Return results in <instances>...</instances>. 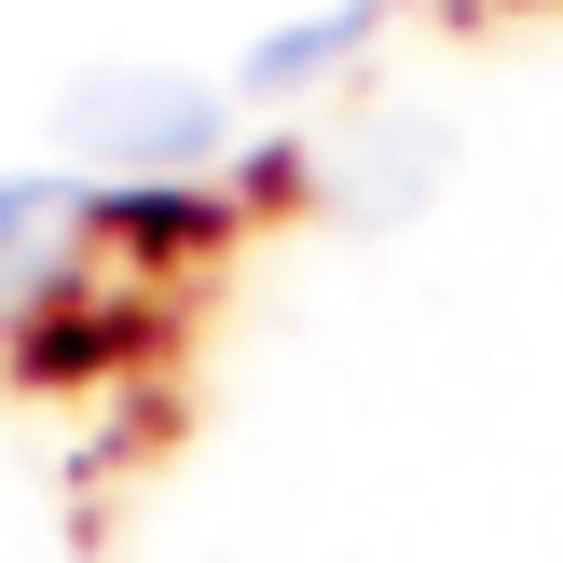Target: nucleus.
Wrapping results in <instances>:
<instances>
[{"label": "nucleus", "instance_id": "f03ea898", "mask_svg": "<svg viewBox=\"0 0 563 563\" xmlns=\"http://www.w3.org/2000/svg\"><path fill=\"white\" fill-rule=\"evenodd\" d=\"M55 220H69V192H42V179H0V289H27V275H42Z\"/></svg>", "mask_w": 563, "mask_h": 563}, {"label": "nucleus", "instance_id": "f257e3e1", "mask_svg": "<svg viewBox=\"0 0 563 563\" xmlns=\"http://www.w3.org/2000/svg\"><path fill=\"white\" fill-rule=\"evenodd\" d=\"M69 137L97 165H207L220 152V97L179 69H82L69 82Z\"/></svg>", "mask_w": 563, "mask_h": 563}]
</instances>
